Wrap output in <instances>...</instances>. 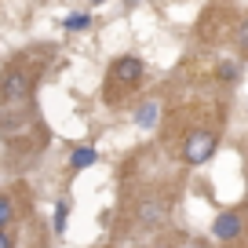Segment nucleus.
Masks as SVG:
<instances>
[{"instance_id": "f257e3e1", "label": "nucleus", "mask_w": 248, "mask_h": 248, "mask_svg": "<svg viewBox=\"0 0 248 248\" xmlns=\"http://www.w3.org/2000/svg\"><path fill=\"white\" fill-rule=\"evenodd\" d=\"M216 146H219V139H216L212 132L186 135V142H183V161H186V164H204L212 154H216Z\"/></svg>"}, {"instance_id": "f03ea898", "label": "nucleus", "mask_w": 248, "mask_h": 248, "mask_svg": "<svg viewBox=\"0 0 248 248\" xmlns=\"http://www.w3.org/2000/svg\"><path fill=\"white\" fill-rule=\"evenodd\" d=\"M30 99V80H26V73L11 70L0 77V102H26Z\"/></svg>"}, {"instance_id": "7ed1b4c3", "label": "nucleus", "mask_w": 248, "mask_h": 248, "mask_svg": "<svg viewBox=\"0 0 248 248\" xmlns=\"http://www.w3.org/2000/svg\"><path fill=\"white\" fill-rule=\"evenodd\" d=\"M109 80L135 88V84L142 80V62H139V59H117V62H113V70H109Z\"/></svg>"}, {"instance_id": "20e7f679", "label": "nucleus", "mask_w": 248, "mask_h": 248, "mask_svg": "<svg viewBox=\"0 0 248 248\" xmlns=\"http://www.w3.org/2000/svg\"><path fill=\"white\" fill-rule=\"evenodd\" d=\"M164 216H168V201L164 197H146L139 204V226H157V223H164Z\"/></svg>"}, {"instance_id": "39448f33", "label": "nucleus", "mask_w": 248, "mask_h": 248, "mask_svg": "<svg viewBox=\"0 0 248 248\" xmlns=\"http://www.w3.org/2000/svg\"><path fill=\"white\" fill-rule=\"evenodd\" d=\"M212 233H216L219 241H233L241 233V216H237V212H223V216H216Z\"/></svg>"}, {"instance_id": "423d86ee", "label": "nucleus", "mask_w": 248, "mask_h": 248, "mask_svg": "<svg viewBox=\"0 0 248 248\" xmlns=\"http://www.w3.org/2000/svg\"><path fill=\"white\" fill-rule=\"evenodd\" d=\"M157 117H161V106H157V102H142V106L135 109V124H139V128H157Z\"/></svg>"}, {"instance_id": "0eeeda50", "label": "nucleus", "mask_w": 248, "mask_h": 248, "mask_svg": "<svg viewBox=\"0 0 248 248\" xmlns=\"http://www.w3.org/2000/svg\"><path fill=\"white\" fill-rule=\"evenodd\" d=\"M95 157H99V154H95V150L92 146H80V150H73V161H70V168H88V164H95Z\"/></svg>"}, {"instance_id": "6e6552de", "label": "nucleus", "mask_w": 248, "mask_h": 248, "mask_svg": "<svg viewBox=\"0 0 248 248\" xmlns=\"http://www.w3.org/2000/svg\"><path fill=\"white\" fill-rule=\"evenodd\" d=\"M66 216H70V201L62 197V201L55 204V233H62V230H66Z\"/></svg>"}, {"instance_id": "1a4fd4ad", "label": "nucleus", "mask_w": 248, "mask_h": 248, "mask_svg": "<svg viewBox=\"0 0 248 248\" xmlns=\"http://www.w3.org/2000/svg\"><path fill=\"white\" fill-rule=\"evenodd\" d=\"M62 26H66V30H73V33H80V30H88V26H92V18H88V15H66V22H62Z\"/></svg>"}, {"instance_id": "9d476101", "label": "nucleus", "mask_w": 248, "mask_h": 248, "mask_svg": "<svg viewBox=\"0 0 248 248\" xmlns=\"http://www.w3.org/2000/svg\"><path fill=\"white\" fill-rule=\"evenodd\" d=\"M219 77H223L226 84H233V80H237V66H233V62H223V66H219Z\"/></svg>"}, {"instance_id": "9b49d317", "label": "nucleus", "mask_w": 248, "mask_h": 248, "mask_svg": "<svg viewBox=\"0 0 248 248\" xmlns=\"http://www.w3.org/2000/svg\"><path fill=\"white\" fill-rule=\"evenodd\" d=\"M8 223H11V201L0 197V226H8Z\"/></svg>"}, {"instance_id": "f8f14e48", "label": "nucleus", "mask_w": 248, "mask_h": 248, "mask_svg": "<svg viewBox=\"0 0 248 248\" xmlns=\"http://www.w3.org/2000/svg\"><path fill=\"white\" fill-rule=\"evenodd\" d=\"M241 55H245V59H248V22L241 26Z\"/></svg>"}, {"instance_id": "ddd939ff", "label": "nucleus", "mask_w": 248, "mask_h": 248, "mask_svg": "<svg viewBox=\"0 0 248 248\" xmlns=\"http://www.w3.org/2000/svg\"><path fill=\"white\" fill-rule=\"evenodd\" d=\"M11 245V237H8V233H0V248H8Z\"/></svg>"}, {"instance_id": "4468645a", "label": "nucleus", "mask_w": 248, "mask_h": 248, "mask_svg": "<svg viewBox=\"0 0 248 248\" xmlns=\"http://www.w3.org/2000/svg\"><path fill=\"white\" fill-rule=\"evenodd\" d=\"M92 4H102V0H92Z\"/></svg>"}]
</instances>
